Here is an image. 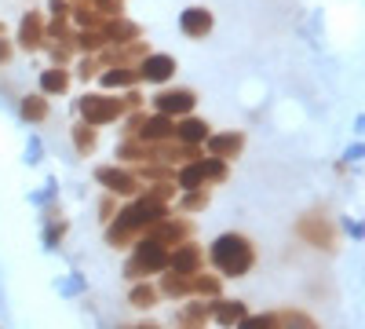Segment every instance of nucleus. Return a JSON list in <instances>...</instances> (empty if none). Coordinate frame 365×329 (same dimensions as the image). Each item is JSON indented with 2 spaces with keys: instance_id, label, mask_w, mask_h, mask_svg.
<instances>
[{
  "instance_id": "21",
  "label": "nucleus",
  "mask_w": 365,
  "mask_h": 329,
  "mask_svg": "<svg viewBox=\"0 0 365 329\" xmlns=\"http://www.w3.org/2000/svg\"><path fill=\"white\" fill-rule=\"evenodd\" d=\"M190 278H194V275H175V271H168V275L161 278L158 293L168 296V300H187V296H190Z\"/></svg>"
},
{
  "instance_id": "15",
  "label": "nucleus",
  "mask_w": 365,
  "mask_h": 329,
  "mask_svg": "<svg viewBox=\"0 0 365 329\" xmlns=\"http://www.w3.org/2000/svg\"><path fill=\"white\" fill-rule=\"evenodd\" d=\"M99 34L106 37V44H128V41H139L143 37V26L132 22V19H125V15H113V19L103 22Z\"/></svg>"
},
{
  "instance_id": "31",
  "label": "nucleus",
  "mask_w": 365,
  "mask_h": 329,
  "mask_svg": "<svg viewBox=\"0 0 365 329\" xmlns=\"http://www.w3.org/2000/svg\"><path fill=\"white\" fill-rule=\"evenodd\" d=\"M4 63H11V41L0 37V66H4Z\"/></svg>"
},
{
  "instance_id": "7",
  "label": "nucleus",
  "mask_w": 365,
  "mask_h": 329,
  "mask_svg": "<svg viewBox=\"0 0 365 329\" xmlns=\"http://www.w3.org/2000/svg\"><path fill=\"white\" fill-rule=\"evenodd\" d=\"M296 234H299L307 246H314V249H336V227H332V220H329L325 213L299 216Z\"/></svg>"
},
{
  "instance_id": "28",
  "label": "nucleus",
  "mask_w": 365,
  "mask_h": 329,
  "mask_svg": "<svg viewBox=\"0 0 365 329\" xmlns=\"http://www.w3.org/2000/svg\"><path fill=\"white\" fill-rule=\"evenodd\" d=\"M205 205H208V191H205V187H201V191H182L179 213H201Z\"/></svg>"
},
{
  "instance_id": "14",
  "label": "nucleus",
  "mask_w": 365,
  "mask_h": 329,
  "mask_svg": "<svg viewBox=\"0 0 365 329\" xmlns=\"http://www.w3.org/2000/svg\"><path fill=\"white\" fill-rule=\"evenodd\" d=\"M44 41H48V34H44V15H41V11H29V15L19 22V48H22V51H41Z\"/></svg>"
},
{
  "instance_id": "19",
  "label": "nucleus",
  "mask_w": 365,
  "mask_h": 329,
  "mask_svg": "<svg viewBox=\"0 0 365 329\" xmlns=\"http://www.w3.org/2000/svg\"><path fill=\"white\" fill-rule=\"evenodd\" d=\"M208 311H212V318H216L220 325H237L241 318L249 315L241 300H223V296H216V300L208 304Z\"/></svg>"
},
{
  "instance_id": "16",
  "label": "nucleus",
  "mask_w": 365,
  "mask_h": 329,
  "mask_svg": "<svg viewBox=\"0 0 365 329\" xmlns=\"http://www.w3.org/2000/svg\"><path fill=\"white\" fill-rule=\"evenodd\" d=\"M212 22H216V19H212L208 8H187V11L179 15V29L187 37H194V41H201V37L212 34Z\"/></svg>"
},
{
  "instance_id": "18",
  "label": "nucleus",
  "mask_w": 365,
  "mask_h": 329,
  "mask_svg": "<svg viewBox=\"0 0 365 329\" xmlns=\"http://www.w3.org/2000/svg\"><path fill=\"white\" fill-rule=\"evenodd\" d=\"M70 84H73V77L66 66H51L41 74V96H66Z\"/></svg>"
},
{
  "instance_id": "10",
  "label": "nucleus",
  "mask_w": 365,
  "mask_h": 329,
  "mask_svg": "<svg viewBox=\"0 0 365 329\" xmlns=\"http://www.w3.org/2000/svg\"><path fill=\"white\" fill-rule=\"evenodd\" d=\"M190 234H194V223H190V220L165 216V220H158L154 227H150L143 238H154V242H161L165 249H172V246H179V242H190Z\"/></svg>"
},
{
  "instance_id": "33",
  "label": "nucleus",
  "mask_w": 365,
  "mask_h": 329,
  "mask_svg": "<svg viewBox=\"0 0 365 329\" xmlns=\"http://www.w3.org/2000/svg\"><path fill=\"white\" fill-rule=\"evenodd\" d=\"M135 329H158V325H135Z\"/></svg>"
},
{
  "instance_id": "29",
  "label": "nucleus",
  "mask_w": 365,
  "mask_h": 329,
  "mask_svg": "<svg viewBox=\"0 0 365 329\" xmlns=\"http://www.w3.org/2000/svg\"><path fill=\"white\" fill-rule=\"evenodd\" d=\"M237 329H282L278 315H245L237 322Z\"/></svg>"
},
{
  "instance_id": "12",
  "label": "nucleus",
  "mask_w": 365,
  "mask_h": 329,
  "mask_svg": "<svg viewBox=\"0 0 365 329\" xmlns=\"http://www.w3.org/2000/svg\"><path fill=\"white\" fill-rule=\"evenodd\" d=\"M135 70H139V81H146V84H165V81H172V77H175V70H179V66H175V59H172V55L150 51Z\"/></svg>"
},
{
  "instance_id": "6",
  "label": "nucleus",
  "mask_w": 365,
  "mask_h": 329,
  "mask_svg": "<svg viewBox=\"0 0 365 329\" xmlns=\"http://www.w3.org/2000/svg\"><path fill=\"white\" fill-rule=\"evenodd\" d=\"M125 139H143V143H165V139H175V117H165V113H135L128 117L125 125Z\"/></svg>"
},
{
  "instance_id": "30",
  "label": "nucleus",
  "mask_w": 365,
  "mask_h": 329,
  "mask_svg": "<svg viewBox=\"0 0 365 329\" xmlns=\"http://www.w3.org/2000/svg\"><path fill=\"white\" fill-rule=\"evenodd\" d=\"M99 70H103V66H99V59H96V55H84L81 63H77V74H81L84 81H88V77H99Z\"/></svg>"
},
{
  "instance_id": "26",
  "label": "nucleus",
  "mask_w": 365,
  "mask_h": 329,
  "mask_svg": "<svg viewBox=\"0 0 365 329\" xmlns=\"http://www.w3.org/2000/svg\"><path fill=\"white\" fill-rule=\"evenodd\" d=\"M190 293H197V296H208V300H216V296L223 293V282L220 278H212V275H194L190 278Z\"/></svg>"
},
{
  "instance_id": "9",
  "label": "nucleus",
  "mask_w": 365,
  "mask_h": 329,
  "mask_svg": "<svg viewBox=\"0 0 365 329\" xmlns=\"http://www.w3.org/2000/svg\"><path fill=\"white\" fill-rule=\"evenodd\" d=\"M194 106H197V96L190 88H161L154 96V113H165V117H187Z\"/></svg>"
},
{
  "instance_id": "27",
  "label": "nucleus",
  "mask_w": 365,
  "mask_h": 329,
  "mask_svg": "<svg viewBox=\"0 0 365 329\" xmlns=\"http://www.w3.org/2000/svg\"><path fill=\"white\" fill-rule=\"evenodd\" d=\"M278 325L282 329H322L314 318H307L303 311H278Z\"/></svg>"
},
{
  "instance_id": "23",
  "label": "nucleus",
  "mask_w": 365,
  "mask_h": 329,
  "mask_svg": "<svg viewBox=\"0 0 365 329\" xmlns=\"http://www.w3.org/2000/svg\"><path fill=\"white\" fill-rule=\"evenodd\" d=\"M208 318H212L208 304H190V308H182V315H179V329H205Z\"/></svg>"
},
{
  "instance_id": "22",
  "label": "nucleus",
  "mask_w": 365,
  "mask_h": 329,
  "mask_svg": "<svg viewBox=\"0 0 365 329\" xmlns=\"http://www.w3.org/2000/svg\"><path fill=\"white\" fill-rule=\"evenodd\" d=\"M19 113L26 117L29 125H41V121H48V96H26L22 103H19Z\"/></svg>"
},
{
  "instance_id": "13",
  "label": "nucleus",
  "mask_w": 365,
  "mask_h": 329,
  "mask_svg": "<svg viewBox=\"0 0 365 329\" xmlns=\"http://www.w3.org/2000/svg\"><path fill=\"white\" fill-rule=\"evenodd\" d=\"M205 146H208V158L234 161L241 151H245V132H220V136H212V132H208Z\"/></svg>"
},
{
  "instance_id": "17",
  "label": "nucleus",
  "mask_w": 365,
  "mask_h": 329,
  "mask_svg": "<svg viewBox=\"0 0 365 329\" xmlns=\"http://www.w3.org/2000/svg\"><path fill=\"white\" fill-rule=\"evenodd\" d=\"M175 139L179 143H190V146H201L208 139V121H201V117H179L175 121Z\"/></svg>"
},
{
  "instance_id": "25",
  "label": "nucleus",
  "mask_w": 365,
  "mask_h": 329,
  "mask_svg": "<svg viewBox=\"0 0 365 329\" xmlns=\"http://www.w3.org/2000/svg\"><path fill=\"white\" fill-rule=\"evenodd\" d=\"M158 296H161V293L150 285V282H135L132 293H128V300H132V308H143V311H146V308L158 304Z\"/></svg>"
},
{
  "instance_id": "2",
  "label": "nucleus",
  "mask_w": 365,
  "mask_h": 329,
  "mask_svg": "<svg viewBox=\"0 0 365 329\" xmlns=\"http://www.w3.org/2000/svg\"><path fill=\"white\" fill-rule=\"evenodd\" d=\"M208 260H212V267H216L223 278H241V275H249V271H252L256 249H252V242H249L245 234L227 231V234H220L216 242H212Z\"/></svg>"
},
{
  "instance_id": "8",
  "label": "nucleus",
  "mask_w": 365,
  "mask_h": 329,
  "mask_svg": "<svg viewBox=\"0 0 365 329\" xmlns=\"http://www.w3.org/2000/svg\"><path fill=\"white\" fill-rule=\"evenodd\" d=\"M96 179H99V187H106V194H113V198H135L143 191V179L132 168H120V165L96 168Z\"/></svg>"
},
{
  "instance_id": "34",
  "label": "nucleus",
  "mask_w": 365,
  "mask_h": 329,
  "mask_svg": "<svg viewBox=\"0 0 365 329\" xmlns=\"http://www.w3.org/2000/svg\"><path fill=\"white\" fill-rule=\"evenodd\" d=\"M0 37H4V22H0Z\"/></svg>"
},
{
  "instance_id": "4",
  "label": "nucleus",
  "mask_w": 365,
  "mask_h": 329,
  "mask_svg": "<svg viewBox=\"0 0 365 329\" xmlns=\"http://www.w3.org/2000/svg\"><path fill=\"white\" fill-rule=\"evenodd\" d=\"M165 267H168V249H165L161 242H154V238H139L135 253H132L128 263H125V275H128L132 282H143V278H150V275H161Z\"/></svg>"
},
{
  "instance_id": "3",
  "label": "nucleus",
  "mask_w": 365,
  "mask_h": 329,
  "mask_svg": "<svg viewBox=\"0 0 365 329\" xmlns=\"http://www.w3.org/2000/svg\"><path fill=\"white\" fill-rule=\"evenodd\" d=\"M227 176H230L227 161H220V158H194V161H182L175 168L172 183L179 191H201V187H212V183H227Z\"/></svg>"
},
{
  "instance_id": "5",
  "label": "nucleus",
  "mask_w": 365,
  "mask_h": 329,
  "mask_svg": "<svg viewBox=\"0 0 365 329\" xmlns=\"http://www.w3.org/2000/svg\"><path fill=\"white\" fill-rule=\"evenodd\" d=\"M77 110H81V121H84V125L99 128V125L120 121V117H125V110H128V103L117 99V96H110V92H88V96L77 103Z\"/></svg>"
},
{
  "instance_id": "24",
  "label": "nucleus",
  "mask_w": 365,
  "mask_h": 329,
  "mask_svg": "<svg viewBox=\"0 0 365 329\" xmlns=\"http://www.w3.org/2000/svg\"><path fill=\"white\" fill-rule=\"evenodd\" d=\"M73 146H77V154H91V151H96V146H99V132L96 128H91V125H73Z\"/></svg>"
},
{
  "instance_id": "11",
  "label": "nucleus",
  "mask_w": 365,
  "mask_h": 329,
  "mask_svg": "<svg viewBox=\"0 0 365 329\" xmlns=\"http://www.w3.org/2000/svg\"><path fill=\"white\" fill-rule=\"evenodd\" d=\"M205 267V249L194 246V242H179L175 249H168V267L165 271H175V275H197Z\"/></svg>"
},
{
  "instance_id": "1",
  "label": "nucleus",
  "mask_w": 365,
  "mask_h": 329,
  "mask_svg": "<svg viewBox=\"0 0 365 329\" xmlns=\"http://www.w3.org/2000/svg\"><path fill=\"white\" fill-rule=\"evenodd\" d=\"M168 216V205L165 201H154V198H146L143 191L135 194L132 205H125L117 216H110V227H106V242L113 249H125V246H135L139 238L154 227L158 220Z\"/></svg>"
},
{
  "instance_id": "32",
  "label": "nucleus",
  "mask_w": 365,
  "mask_h": 329,
  "mask_svg": "<svg viewBox=\"0 0 365 329\" xmlns=\"http://www.w3.org/2000/svg\"><path fill=\"white\" fill-rule=\"evenodd\" d=\"M110 216H113V201L106 198V201H103V220H110Z\"/></svg>"
},
{
  "instance_id": "20",
  "label": "nucleus",
  "mask_w": 365,
  "mask_h": 329,
  "mask_svg": "<svg viewBox=\"0 0 365 329\" xmlns=\"http://www.w3.org/2000/svg\"><path fill=\"white\" fill-rule=\"evenodd\" d=\"M99 81H103V88H135L139 70L135 66H110V70H99Z\"/></svg>"
}]
</instances>
